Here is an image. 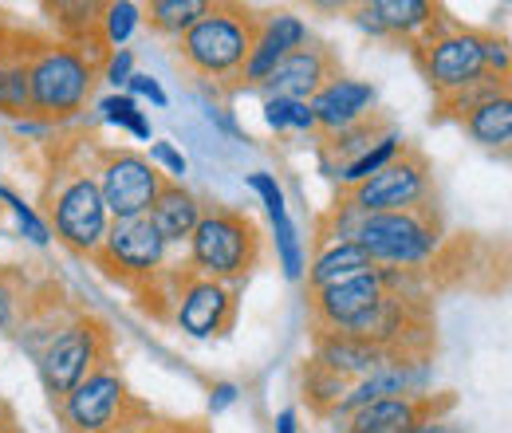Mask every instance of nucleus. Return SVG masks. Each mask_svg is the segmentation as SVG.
<instances>
[{
	"label": "nucleus",
	"instance_id": "nucleus-1",
	"mask_svg": "<svg viewBox=\"0 0 512 433\" xmlns=\"http://www.w3.org/2000/svg\"><path fill=\"white\" fill-rule=\"evenodd\" d=\"M256 32H260V12L217 0L182 40H174V56L197 83H209L221 95H237Z\"/></svg>",
	"mask_w": 512,
	"mask_h": 433
},
{
	"label": "nucleus",
	"instance_id": "nucleus-2",
	"mask_svg": "<svg viewBox=\"0 0 512 433\" xmlns=\"http://www.w3.org/2000/svg\"><path fill=\"white\" fill-rule=\"evenodd\" d=\"M28 60H32V123L60 126L87 111L95 87L103 83V67L87 60L79 48L60 36L28 32Z\"/></svg>",
	"mask_w": 512,
	"mask_h": 433
},
{
	"label": "nucleus",
	"instance_id": "nucleus-3",
	"mask_svg": "<svg viewBox=\"0 0 512 433\" xmlns=\"http://www.w3.org/2000/svg\"><path fill=\"white\" fill-rule=\"evenodd\" d=\"M264 260V233L253 221V213L233 209L225 201H201V221L190 237V264L193 272L245 288L253 272Z\"/></svg>",
	"mask_w": 512,
	"mask_h": 433
},
{
	"label": "nucleus",
	"instance_id": "nucleus-4",
	"mask_svg": "<svg viewBox=\"0 0 512 433\" xmlns=\"http://www.w3.org/2000/svg\"><path fill=\"white\" fill-rule=\"evenodd\" d=\"M355 245L371 256L375 268H426L446 248V213L434 197L414 209L363 217Z\"/></svg>",
	"mask_w": 512,
	"mask_h": 433
},
{
	"label": "nucleus",
	"instance_id": "nucleus-5",
	"mask_svg": "<svg viewBox=\"0 0 512 433\" xmlns=\"http://www.w3.org/2000/svg\"><path fill=\"white\" fill-rule=\"evenodd\" d=\"M107 363H119V343H115L111 323L95 311H79L64 331L36 355L40 382H44V394H48L52 406H60L83 378L103 371Z\"/></svg>",
	"mask_w": 512,
	"mask_h": 433
},
{
	"label": "nucleus",
	"instance_id": "nucleus-6",
	"mask_svg": "<svg viewBox=\"0 0 512 433\" xmlns=\"http://www.w3.org/2000/svg\"><path fill=\"white\" fill-rule=\"evenodd\" d=\"M52 410L64 433H134L154 414V406L130 390L119 363H107L103 371L83 378Z\"/></svg>",
	"mask_w": 512,
	"mask_h": 433
},
{
	"label": "nucleus",
	"instance_id": "nucleus-7",
	"mask_svg": "<svg viewBox=\"0 0 512 433\" xmlns=\"http://www.w3.org/2000/svg\"><path fill=\"white\" fill-rule=\"evenodd\" d=\"M44 213H48V233H56V241L67 252L87 260L99 252L111 225L91 166H75V162L52 170V182L44 186Z\"/></svg>",
	"mask_w": 512,
	"mask_h": 433
},
{
	"label": "nucleus",
	"instance_id": "nucleus-8",
	"mask_svg": "<svg viewBox=\"0 0 512 433\" xmlns=\"http://www.w3.org/2000/svg\"><path fill=\"white\" fill-rule=\"evenodd\" d=\"M438 197V178H434V162L422 146L402 142V150L386 162L379 174H371L359 186H347L335 193V205L359 213V217H375V213H398V209H414L422 201Z\"/></svg>",
	"mask_w": 512,
	"mask_h": 433
},
{
	"label": "nucleus",
	"instance_id": "nucleus-9",
	"mask_svg": "<svg viewBox=\"0 0 512 433\" xmlns=\"http://www.w3.org/2000/svg\"><path fill=\"white\" fill-rule=\"evenodd\" d=\"M406 52H410L414 67L422 71L426 87L434 91V103L473 87L485 75H493L489 71V28H461L453 20L438 36H430Z\"/></svg>",
	"mask_w": 512,
	"mask_h": 433
},
{
	"label": "nucleus",
	"instance_id": "nucleus-10",
	"mask_svg": "<svg viewBox=\"0 0 512 433\" xmlns=\"http://www.w3.org/2000/svg\"><path fill=\"white\" fill-rule=\"evenodd\" d=\"M170 323L190 339H225L241 315V288L209 280L190 264H170Z\"/></svg>",
	"mask_w": 512,
	"mask_h": 433
},
{
	"label": "nucleus",
	"instance_id": "nucleus-11",
	"mask_svg": "<svg viewBox=\"0 0 512 433\" xmlns=\"http://www.w3.org/2000/svg\"><path fill=\"white\" fill-rule=\"evenodd\" d=\"M91 264L119 284L123 292L138 296L142 288H150L166 264H170V245L158 237V229L150 225V217H119L107 225V237L99 252L91 256Z\"/></svg>",
	"mask_w": 512,
	"mask_h": 433
},
{
	"label": "nucleus",
	"instance_id": "nucleus-12",
	"mask_svg": "<svg viewBox=\"0 0 512 433\" xmlns=\"http://www.w3.org/2000/svg\"><path fill=\"white\" fill-rule=\"evenodd\" d=\"M95 186L103 193V205L111 213V221L119 217H146L158 189L166 182V174L130 146H99L95 162H91Z\"/></svg>",
	"mask_w": 512,
	"mask_h": 433
},
{
	"label": "nucleus",
	"instance_id": "nucleus-13",
	"mask_svg": "<svg viewBox=\"0 0 512 433\" xmlns=\"http://www.w3.org/2000/svg\"><path fill=\"white\" fill-rule=\"evenodd\" d=\"M418 268H371L363 276H351L343 284L308 292V327L320 331H347L359 315L375 308L386 292L402 288Z\"/></svg>",
	"mask_w": 512,
	"mask_h": 433
},
{
	"label": "nucleus",
	"instance_id": "nucleus-14",
	"mask_svg": "<svg viewBox=\"0 0 512 433\" xmlns=\"http://www.w3.org/2000/svg\"><path fill=\"white\" fill-rule=\"evenodd\" d=\"M343 79V63H339V52L320 40V36H308L296 52H288L280 67L264 79L260 95L264 99H296V103H312L327 83Z\"/></svg>",
	"mask_w": 512,
	"mask_h": 433
},
{
	"label": "nucleus",
	"instance_id": "nucleus-15",
	"mask_svg": "<svg viewBox=\"0 0 512 433\" xmlns=\"http://www.w3.org/2000/svg\"><path fill=\"white\" fill-rule=\"evenodd\" d=\"M457 410V394H410V398H379L347 418H339V433H410L430 418H449Z\"/></svg>",
	"mask_w": 512,
	"mask_h": 433
},
{
	"label": "nucleus",
	"instance_id": "nucleus-16",
	"mask_svg": "<svg viewBox=\"0 0 512 433\" xmlns=\"http://www.w3.org/2000/svg\"><path fill=\"white\" fill-rule=\"evenodd\" d=\"M308 24L300 16H288V12H260V32L253 40V52L249 63L241 71V91H260L264 79L280 67V60L288 52H296L304 40H308Z\"/></svg>",
	"mask_w": 512,
	"mask_h": 433
},
{
	"label": "nucleus",
	"instance_id": "nucleus-17",
	"mask_svg": "<svg viewBox=\"0 0 512 433\" xmlns=\"http://www.w3.org/2000/svg\"><path fill=\"white\" fill-rule=\"evenodd\" d=\"M0 115L28 123L32 119V60L28 32L8 28L0 40Z\"/></svg>",
	"mask_w": 512,
	"mask_h": 433
},
{
	"label": "nucleus",
	"instance_id": "nucleus-18",
	"mask_svg": "<svg viewBox=\"0 0 512 433\" xmlns=\"http://www.w3.org/2000/svg\"><path fill=\"white\" fill-rule=\"evenodd\" d=\"M375 103H379L375 83H367V79H347V75H343V79L327 83L308 107H312L316 130H320V134H331V130H343V126L359 123L363 115H371Z\"/></svg>",
	"mask_w": 512,
	"mask_h": 433
},
{
	"label": "nucleus",
	"instance_id": "nucleus-19",
	"mask_svg": "<svg viewBox=\"0 0 512 433\" xmlns=\"http://www.w3.org/2000/svg\"><path fill=\"white\" fill-rule=\"evenodd\" d=\"M375 16L383 24V40H402L406 48L453 24L442 4H426V0H375Z\"/></svg>",
	"mask_w": 512,
	"mask_h": 433
},
{
	"label": "nucleus",
	"instance_id": "nucleus-20",
	"mask_svg": "<svg viewBox=\"0 0 512 433\" xmlns=\"http://www.w3.org/2000/svg\"><path fill=\"white\" fill-rule=\"evenodd\" d=\"M386 134H394V119H386L379 111L363 115L359 123L320 134V170L327 178H335L343 166H351L355 158H363L371 146H379Z\"/></svg>",
	"mask_w": 512,
	"mask_h": 433
},
{
	"label": "nucleus",
	"instance_id": "nucleus-21",
	"mask_svg": "<svg viewBox=\"0 0 512 433\" xmlns=\"http://www.w3.org/2000/svg\"><path fill=\"white\" fill-rule=\"evenodd\" d=\"M312 359L351 382L375 374L386 363L383 351H375L371 343H363L347 331H320V327H312Z\"/></svg>",
	"mask_w": 512,
	"mask_h": 433
},
{
	"label": "nucleus",
	"instance_id": "nucleus-22",
	"mask_svg": "<svg viewBox=\"0 0 512 433\" xmlns=\"http://www.w3.org/2000/svg\"><path fill=\"white\" fill-rule=\"evenodd\" d=\"M146 217H150V225L158 229V237H162L166 245H190L193 229H197V221H201V197H197L190 186L166 178Z\"/></svg>",
	"mask_w": 512,
	"mask_h": 433
},
{
	"label": "nucleus",
	"instance_id": "nucleus-23",
	"mask_svg": "<svg viewBox=\"0 0 512 433\" xmlns=\"http://www.w3.org/2000/svg\"><path fill=\"white\" fill-rule=\"evenodd\" d=\"M249 186L260 193L268 217H272V229H276V256H280V268L288 280H304V245L296 237V225L288 217V205H284V189L276 186L272 174H249Z\"/></svg>",
	"mask_w": 512,
	"mask_h": 433
},
{
	"label": "nucleus",
	"instance_id": "nucleus-24",
	"mask_svg": "<svg viewBox=\"0 0 512 433\" xmlns=\"http://www.w3.org/2000/svg\"><path fill=\"white\" fill-rule=\"evenodd\" d=\"M457 126H461L477 146H485V150H505L512 142V95L501 91V95L481 99Z\"/></svg>",
	"mask_w": 512,
	"mask_h": 433
},
{
	"label": "nucleus",
	"instance_id": "nucleus-25",
	"mask_svg": "<svg viewBox=\"0 0 512 433\" xmlns=\"http://www.w3.org/2000/svg\"><path fill=\"white\" fill-rule=\"evenodd\" d=\"M371 256L355 241H339V245H327L312 256V268H308V292L316 288H331V284H343L351 276H363L371 272Z\"/></svg>",
	"mask_w": 512,
	"mask_h": 433
},
{
	"label": "nucleus",
	"instance_id": "nucleus-26",
	"mask_svg": "<svg viewBox=\"0 0 512 433\" xmlns=\"http://www.w3.org/2000/svg\"><path fill=\"white\" fill-rule=\"evenodd\" d=\"M355 382L351 378H343V374L327 371L323 363L316 359H308L304 367H300V390H304V402H308V410L323 418V422H335V414H339V406H343V398H347V390H351Z\"/></svg>",
	"mask_w": 512,
	"mask_h": 433
},
{
	"label": "nucleus",
	"instance_id": "nucleus-27",
	"mask_svg": "<svg viewBox=\"0 0 512 433\" xmlns=\"http://www.w3.org/2000/svg\"><path fill=\"white\" fill-rule=\"evenodd\" d=\"M205 12H209V0H150V4L142 8V24H146L154 36L182 40Z\"/></svg>",
	"mask_w": 512,
	"mask_h": 433
},
{
	"label": "nucleus",
	"instance_id": "nucleus-28",
	"mask_svg": "<svg viewBox=\"0 0 512 433\" xmlns=\"http://www.w3.org/2000/svg\"><path fill=\"white\" fill-rule=\"evenodd\" d=\"M402 142H406V138H402L398 130H394V134H386V138H383V142H379V146H371V150H367L363 158H355L351 166H343V170H339V174H335L331 182H339V189H347V186H359V182H367L371 174H379V170H383L386 162H390V158H394V154L402 150Z\"/></svg>",
	"mask_w": 512,
	"mask_h": 433
},
{
	"label": "nucleus",
	"instance_id": "nucleus-29",
	"mask_svg": "<svg viewBox=\"0 0 512 433\" xmlns=\"http://www.w3.org/2000/svg\"><path fill=\"white\" fill-rule=\"evenodd\" d=\"M264 123L272 126L276 134H284V130H316L312 107L296 103V99H264Z\"/></svg>",
	"mask_w": 512,
	"mask_h": 433
},
{
	"label": "nucleus",
	"instance_id": "nucleus-30",
	"mask_svg": "<svg viewBox=\"0 0 512 433\" xmlns=\"http://www.w3.org/2000/svg\"><path fill=\"white\" fill-rule=\"evenodd\" d=\"M99 111H103V119L115 126H127L134 138H142V142H150V123H146V115L138 111V103L123 95V91H115V95H107L103 103H99Z\"/></svg>",
	"mask_w": 512,
	"mask_h": 433
},
{
	"label": "nucleus",
	"instance_id": "nucleus-31",
	"mask_svg": "<svg viewBox=\"0 0 512 433\" xmlns=\"http://www.w3.org/2000/svg\"><path fill=\"white\" fill-rule=\"evenodd\" d=\"M138 20H142V8L130 4V0H119V4H107V8H103V40H107L111 52L134 32Z\"/></svg>",
	"mask_w": 512,
	"mask_h": 433
},
{
	"label": "nucleus",
	"instance_id": "nucleus-32",
	"mask_svg": "<svg viewBox=\"0 0 512 433\" xmlns=\"http://www.w3.org/2000/svg\"><path fill=\"white\" fill-rule=\"evenodd\" d=\"M0 201L16 213V221H20V229H24V237H28L32 245H48V241H52L48 225L40 221V213H36L32 205H24V197H20V193H12L8 186H0Z\"/></svg>",
	"mask_w": 512,
	"mask_h": 433
},
{
	"label": "nucleus",
	"instance_id": "nucleus-33",
	"mask_svg": "<svg viewBox=\"0 0 512 433\" xmlns=\"http://www.w3.org/2000/svg\"><path fill=\"white\" fill-rule=\"evenodd\" d=\"M146 158H150L154 166H166V178H170V182H182L186 158H182V150H174V142H154Z\"/></svg>",
	"mask_w": 512,
	"mask_h": 433
},
{
	"label": "nucleus",
	"instance_id": "nucleus-34",
	"mask_svg": "<svg viewBox=\"0 0 512 433\" xmlns=\"http://www.w3.org/2000/svg\"><path fill=\"white\" fill-rule=\"evenodd\" d=\"M130 75H134V52L115 48V52L107 56V63H103V79H107V83H115V87H127Z\"/></svg>",
	"mask_w": 512,
	"mask_h": 433
},
{
	"label": "nucleus",
	"instance_id": "nucleus-35",
	"mask_svg": "<svg viewBox=\"0 0 512 433\" xmlns=\"http://www.w3.org/2000/svg\"><path fill=\"white\" fill-rule=\"evenodd\" d=\"M197 430H201V422H193V418H186V422H182V418H162V414L154 410L134 433H197Z\"/></svg>",
	"mask_w": 512,
	"mask_h": 433
},
{
	"label": "nucleus",
	"instance_id": "nucleus-36",
	"mask_svg": "<svg viewBox=\"0 0 512 433\" xmlns=\"http://www.w3.org/2000/svg\"><path fill=\"white\" fill-rule=\"evenodd\" d=\"M127 91H130V99H134V95H142V99H150L154 107H166V103H170V99H166V91L158 87V79H154V75H142V71H134V75H130Z\"/></svg>",
	"mask_w": 512,
	"mask_h": 433
},
{
	"label": "nucleus",
	"instance_id": "nucleus-37",
	"mask_svg": "<svg viewBox=\"0 0 512 433\" xmlns=\"http://www.w3.org/2000/svg\"><path fill=\"white\" fill-rule=\"evenodd\" d=\"M237 402V386L233 382H217L213 390H209V414H221V410H229Z\"/></svg>",
	"mask_w": 512,
	"mask_h": 433
},
{
	"label": "nucleus",
	"instance_id": "nucleus-38",
	"mask_svg": "<svg viewBox=\"0 0 512 433\" xmlns=\"http://www.w3.org/2000/svg\"><path fill=\"white\" fill-rule=\"evenodd\" d=\"M410 433H469L461 422H453V418H430V422H422V426H414Z\"/></svg>",
	"mask_w": 512,
	"mask_h": 433
},
{
	"label": "nucleus",
	"instance_id": "nucleus-39",
	"mask_svg": "<svg viewBox=\"0 0 512 433\" xmlns=\"http://www.w3.org/2000/svg\"><path fill=\"white\" fill-rule=\"evenodd\" d=\"M0 433H24L16 410H12V402H4V398H0Z\"/></svg>",
	"mask_w": 512,
	"mask_h": 433
},
{
	"label": "nucleus",
	"instance_id": "nucleus-40",
	"mask_svg": "<svg viewBox=\"0 0 512 433\" xmlns=\"http://www.w3.org/2000/svg\"><path fill=\"white\" fill-rule=\"evenodd\" d=\"M276 433H296V410H280V418H276Z\"/></svg>",
	"mask_w": 512,
	"mask_h": 433
},
{
	"label": "nucleus",
	"instance_id": "nucleus-41",
	"mask_svg": "<svg viewBox=\"0 0 512 433\" xmlns=\"http://www.w3.org/2000/svg\"><path fill=\"white\" fill-rule=\"evenodd\" d=\"M197 433H213V430H209V426H205V422H201V430H197Z\"/></svg>",
	"mask_w": 512,
	"mask_h": 433
},
{
	"label": "nucleus",
	"instance_id": "nucleus-42",
	"mask_svg": "<svg viewBox=\"0 0 512 433\" xmlns=\"http://www.w3.org/2000/svg\"><path fill=\"white\" fill-rule=\"evenodd\" d=\"M4 32H8V24H0V40H4Z\"/></svg>",
	"mask_w": 512,
	"mask_h": 433
},
{
	"label": "nucleus",
	"instance_id": "nucleus-43",
	"mask_svg": "<svg viewBox=\"0 0 512 433\" xmlns=\"http://www.w3.org/2000/svg\"><path fill=\"white\" fill-rule=\"evenodd\" d=\"M0 272H4V264H0Z\"/></svg>",
	"mask_w": 512,
	"mask_h": 433
}]
</instances>
